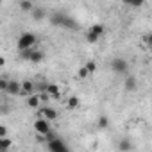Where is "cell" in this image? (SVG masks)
<instances>
[{
  "instance_id": "cell-1",
  "label": "cell",
  "mask_w": 152,
  "mask_h": 152,
  "mask_svg": "<svg viewBox=\"0 0 152 152\" xmlns=\"http://www.w3.org/2000/svg\"><path fill=\"white\" fill-rule=\"evenodd\" d=\"M52 25L66 27V29H77V23H75L72 18H68L66 15H63V13H56V15L52 16Z\"/></svg>"
},
{
  "instance_id": "cell-2",
  "label": "cell",
  "mask_w": 152,
  "mask_h": 152,
  "mask_svg": "<svg viewBox=\"0 0 152 152\" xmlns=\"http://www.w3.org/2000/svg\"><path fill=\"white\" fill-rule=\"evenodd\" d=\"M38 38L32 32H23L18 38V50H27V48H34Z\"/></svg>"
},
{
  "instance_id": "cell-3",
  "label": "cell",
  "mask_w": 152,
  "mask_h": 152,
  "mask_svg": "<svg viewBox=\"0 0 152 152\" xmlns=\"http://www.w3.org/2000/svg\"><path fill=\"white\" fill-rule=\"evenodd\" d=\"M20 56L25 59V61H31V63H41L45 59V54L41 50H36V48H27V50H20Z\"/></svg>"
},
{
  "instance_id": "cell-4",
  "label": "cell",
  "mask_w": 152,
  "mask_h": 152,
  "mask_svg": "<svg viewBox=\"0 0 152 152\" xmlns=\"http://www.w3.org/2000/svg\"><path fill=\"white\" fill-rule=\"evenodd\" d=\"M47 148L48 150H52V152H66L68 150V145L61 140V138H54V140H50V141H47Z\"/></svg>"
},
{
  "instance_id": "cell-5",
  "label": "cell",
  "mask_w": 152,
  "mask_h": 152,
  "mask_svg": "<svg viewBox=\"0 0 152 152\" xmlns=\"http://www.w3.org/2000/svg\"><path fill=\"white\" fill-rule=\"evenodd\" d=\"M111 70H113L115 73H125V72L129 70V63H127L124 57H115V59L111 61Z\"/></svg>"
},
{
  "instance_id": "cell-6",
  "label": "cell",
  "mask_w": 152,
  "mask_h": 152,
  "mask_svg": "<svg viewBox=\"0 0 152 152\" xmlns=\"http://www.w3.org/2000/svg\"><path fill=\"white\" fill-rule=\"evenodd\" d=\"M34 129H36V132H39V134H48V132H50V122H48L45 116H41V118H38V120L34 122Z\"/></svg>"
},
{
  "instance_id": "cell-7",
  "label": "cell",
  "mask_w": 152,
  "mask_h": 152,
  "mask_svg": "<svg viewBox=\"0 0 152 152\" xmlns=\"http://www.w3.org/2000/svg\"><path fill=\"white\" fill-rule=\"evenodd\" d=\"M39 113H41V116H45L48 122H54V120H57V116H59V113H57L54 107H50V106L41 107V109H39Z\"/></svg>"
},
{
  "instance_id": "cell-8",
  "label": "cell",
  "mask_w": 152,
  "mask_h": 152,
  "mask_svg": "<svg viewBox=\"0 0 152 152\" xmlns=\"http://www.w3.org/2000/svg\"><path fill=\"white\" fill-rule=\"evenodd\" d=\"M6 93H7V95H15V97L22 95V83H20V81H9Z\"/></svg>"
},
{
  "instance_id": "cell-9",
  "label": "cell",
  "mask_w": 152,
  "mask_h": 152,
  "mask_svg": "<svg viewBox=\"0 0 152 152\" xmlns=\"http://www.w3.org/2000/svg\"><path fill=\"white\" fill-rule=\"evenodd\" d=\"M45 91H47L52 99H59V97H61V88H59L57 84H52V83L47 84V86H45Z\"/></svg>"
},
{
  "instance_id": "cell-10",
  "label": "cell",
  "mask_w": 152,
  "mask_h": 152,
  "mask_svg": "<svg viewBox=\"0 0 152 152\" xmlns=\"http://www.w3.org/2000/svg\"><path fill=\"white\" fill-rule=\"evenodd\" d=\"M32 93H34V83L22 81V95H32Z\"/></svg>"
},
{
  "instance_id": "cell-11",
  "label": "cell",
  "mask_w": 152,
  "mask_h": 152,
  "mask_svg": "<svg viewBox=\"0 0 152 152\" xmlns=\"http://www.w3.org/2000/svg\"><path fill=\"white\" fill-rule=\"evenodd\" d=\"M39 104H41V99H39V95H29V99H27V106L31 107V109H36V107H39Z\"/></svg>"
},
{
  "instance_id": "cell-12",
  "label": "cell",
  "mask_w": 152,
  "mask_h": 152,
  "mask_svg": "<svg viewBox=\"0 0 152 152\" xmlns=\"http://www.w3.org/2000/svg\"><path fill=\"white\" fill-rule=\"evenodd\" d=\"M31 15H32L34 20H43V18L47 16V11H45L43 7H34V9L31 11Z\"/></svg>"
},
{
  "instance_id": "cell-13",
  "label": "cell",
  "mask_w": 152,
  "mask_h": 152,
  "mask_svg": "<svg viewBox=\"0 0 152 152\" xmlns=\"http://www.w3.org/2000/svg\"><path fill=\"white\" fill-rule=\"evenodd\" d=\"M124 88H125L127 91H134V90H136V79H134V77H127L125 83H124Z\"/></svg>"
},
{
  "instance_id": "cell-14",
  "label": "cell",
  "mask_w": 152,
  "mask_h": 152,
  "mask_svg": "<svg viewBox=\"0 0 152 152\" xmlns=\"http://www.w3.org/2000/svg\"><path fill=\"white\" fill-rule=\"evenodd\" d=\"M20 9H22L23 13H31V11L34 9V4L31 2V0H22V2H20Z\"/></svg>"
},
{
  "instance_id": "cell-15",
  "label": "cell",
  "mask_w": 152,
  "mask_h": 152,
  "mask_svg": "<svg viewBox=\"0 0 152 152\" xmlns=\"http://www.w3.org/2000/svg\"><path fill=\"white\" fill-rule=\"evenodd\" d=\"M90 29H91V31H93V32H95V34H97L99 38H102V34H104V31H106L102 23H93V25H91Z\"/></svg>"
},
{
  "instance_id": "cell-16",
  "label": "cell",
  "mask_w": 152,
  "mask_h": 152,
  "mask_svg": "<svg viewBox=\"0 0 152 152\" xmlns=\"http://www.w3.org/2000/svg\"><path fill=\"white\" fill-rule=\"evenodd\" d=\"M99 39H100V38H99L91 29H88V31H86V41H88V43H97Z\"/></svg>"
},
{
  "instance_id": "cell-17",
  "label": "cell",
  "mask_w": 152,
  "mask_h": 152,
  "mask_svg": "<svg viewBox=\"0 0 152 152\" xmlns=\"http://www.w3.org/2000/svg\"><path fill=\"white\" fill-rule=\"evenodd\" d=\"M68 107H70V109H77V107H79V97L72 95V97L68 99Z\"/></svg>"
},
{
  "instance_id": "cell-18",
  "label": "cell",
  "mask_w": 152,
  "mask_h": 152,
  "mask_svg": "<svg viewBox=\"0 0 152 152\" xmlns=\"http://www.w3.org/2000/svg\"><path fill=\"white\" fill-rule=\"evenodd\" d=\"M129 148H132V143L129 141V138H125L118 143V150H129Z\"/></svg>"
},
{
  "instance_id": "cell-19",
  "label": "cell",
  "mask_w": 152,
  "mask_h": 152,
  "mask_svg": "<svg viewBox=\"0 0 152 152\" xmlns=\"http://www.w3.org/2000/svg\"><path fill=\"white\" fill-rule=\"evenodd\" d=\"M124 4H127L131 7H141L145 4V0H124Z\"/></svg>"
},
{
  "instance_id": "cell-20",
  "label": "cell",
  "mask_w": 152,
  "mask_h": 152,
  "mask_svg": "<svg viewBox=\"0 0 152 152\" xmlns=\"http://www.w3.org/2000/svg\"><path fill=\"white\" fill-rule=\"evenodd\" d=\"M90 73H91V72L88 70V66H86V64L79 68V77H81V79H88V77H90Z\"/></svg>"
},
{
  "instance_id": "cell-21",
  "label": "cell",
  "mask_w": 152,
  "mask_h": 152,
  "mask_svg": "<svg viewBox=\"0 0 152 152\" xmlns=\"http://www.w3.org/2000/svg\"><path fill=\"white\" fill-rule=\"evenodd\" d=\"M97 125H99L100 129H106V127L109 125V120H107V116H100V118L97 120Z\"/></svg>"
},
{
  "instance_id": "cell-22",
  "label": "cell",
  "mask_w": 152,
  "mask_h": 152,
  "mask_svg": "<svg viewBox=\"0 0 152 152\" xmlns=\"http://www.w3.org/2000/svg\"><path fill=\"white\" fill-rule=\"evenodd\" d=\"M0 147L7 150V148H11V141H9V140H7L6 136H4V138H0Z\"/></svg>"
},
{
  "instance_id": "cell-23",
  "label": "cell",
  "mask_w": 152,
  "mask_h": 152,
  "mask_svg": "<svg viewBox=\"0 0 152 152\" xmlns=\"http://www.w3.org/2000/svg\"><path fill=\"white\" fill-rule=\"evenodd\" d=\"M7 84H9V81L2 79V81H0V90H2V91H7Z\"/></svg>"
},
{
  "instance_id": "cell-24",
  "label": "cell",
  "mask_w": 152,
  "mask_h": 152,
  "mask_svg": "<svg viewBox=\"0 0 152 152\" xmlns=\"http://www.w3.org/2000/svg\"><path fill=\"white\" fill-rule=\"evenodd\" d=\"M86 66H88V70H90V72H95V70H97V64H95L93 61H88V63H86Z\"/></svg>"
},
{
  "instance_id": "cell-25",
  "label": "cell",
  "mask_w": 152,
  "mask_h": 152,
  "mask_svg": "<svg viewBox=\"0 0 152 152\" xmlns=\"http://www.w3.org/2000/svg\"><path fill=\"white\" fill-rule=\"evenodd\" d=\"M7 134V129H6V125H0V138H4Z\"/></svg>"
},
{
  "instance_id": "cell-26",
  "label": "cell",
  "mask_w": 152,
  "mask_h": 152,
  "mask_svg": "<svg viewBox=\"0 0 152 152\" xmlns=\"http://www.w3.org/2000/svg\"><path fill=\"white\" fill-rule=\"evenodd\" d=\"M39 99H41V102H47V100L50 99V95H48V93L45 91V93H41V95H39Z\"/></svg>"
},
{
  "instance_id": "cell-27",
  "label": "cell",
  "mask_w": 152,
  "mask_h": 152,
  "mask_svg": "<svg viewBox=\"0 0 152 152\" xmlns=\"http://www.w3.org/2000/svg\"><path fill=\"white\" fill-rule=\"evenodd\" d=\"M147 39H148V43L152 45V34H148V36H147Z\"/></svg>"
},
{
  "instance_id": "cell-28",
  "label": "cell",
  "mask_w": 152,
  "mask_h": 152,
  "mask_svg": "<svg viewBox=\"0 0 152 152\" xmlns=\"http://www.w3.org/2000/svg\"><path fill=\"white\" fill-rule=\"evenodd\" d=\"M150 47H152V45H150Z\"/></svg>"
}]
</instances>
